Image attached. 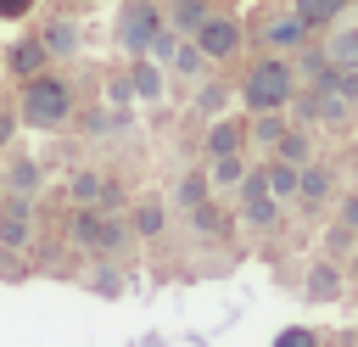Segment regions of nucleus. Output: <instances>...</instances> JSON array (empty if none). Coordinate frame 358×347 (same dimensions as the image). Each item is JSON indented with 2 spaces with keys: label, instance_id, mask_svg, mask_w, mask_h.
Wrapping results in <instances>:
<instances>
[{
  "label": "nucleus",
  "instance_id": "1",
  "mask_svg": "<svg viewBox=\"0 0 358 347\" xmlns=\"http://www.w3.org/2000/svg\"><path fill=\"white\" fill-rule=\"evenodd\" d=\"M291 95H296V67H291L280 50L263 56V62L246 73V84H241V106H246V112H285Z\"/></svg>",
  "mask_w": 358,
  "mask_h": 347
},
{
  "label": "nucleus",
  "instance_id": "2",
  "mask_svg": "<svg viewBox=\"0 0 358 347\" xmlns=\"http://www.w3.org/2000/svg\"><path fill=\"white\" fill-rule=\"evenodd\" d=\"M67 112H73V90H67V78H56V73H34V78H22V123H28V129H62Z\"/></svg>",
  "mask_w": 358,
  "mask_h": 347
},
{
  "label": "nucleus",
  "instance_id": "3",
  "mask_svg": "<svg viewBox=\"0 0 358 347\" xmlns=\"http://www.w3.org/2000/svg\"><path fill=\"white\" fill-rule=\"evenodd\" d=\"M162 28H168V22H162V11H157L151 0H134V6L123 11L117 39H123V50H129V56H145V50H151V39H157Z\"/></svg>",
  "mask_w": 358,
  "mask_h": 347
},
{
  "label": "nucleus",
  "instance_id": "4",
  "mask_svg": "<svg viewBox=\"0 0 358 347\" xmlns=\"http://www.w3.org/2000/svg\"><path fill=\"white\" fill-rule=\"evenodd\" d=\"M190 39L201 45V56H207V62H229V56L241 50V22H235V17H213V11H207V17H201V28H196Z\"/></svg>",
  "mask_w": 358,
  "mask_h": 347
},
{
  "label": "nucleus",
  "instance_id": "5",
  "mask_svg": "<svg viewBox=\"0 0 358 347\" xmlns=\"http://www.w3.org/2000/svg\"><path fill=\"white\" fill-rule=\"evenodd\" d=\"M241 218L252 224V229H274V218H280V201L268 196V185H263V168L252 174H241Z\"/></svg>",
  "mask_w": 358,
  "mask_h": 347
},
{
  "label": "nucleus",
  "instance_id": "6",
  "mask_svg": "<svg viewBox=\"0 0 358 347\" xmlns=\"http://www.w3.org/2000/svg\"><path fill=\"white\" fill-rule=\"evenodd\" d=\"M263 45H268V50H291V56H296V50L308 45V22H302L296 11H291V17H274V22L263 28Z\"/></svg>",
  "mask_w": 358,
  "mask_h": 347
},
{
  "label": "nucleus",
  "instance_id": "7",
  "mask_svg": "<svg viewBox=\"0 0 358 347\" xmlns=\"http://www.w3.org/2000/svg\"><path fill=\"white\" fill-rule=\"evenodd\" d=\"M28 229H34V224H28V196H11V201L0 207V246H11V252L28 246Z\"/></svg>",
  "mask_w": 358,
  "mask_h": 347
},
{
  "label": "nucleus",
  "instance_id": "8",
  "mask_svg": "<svg viewBox=\"0 0 358 347\" xmlns=\"http://www.w3.org/2000/svg\"><path fill=\"white\" fill-rule=\"evenodd\" d=\"M45 62H50L45 39H22V45H11V56H6V67H11L17 78H34V73H45Z\"/></svg>",
  "mask_w": 358,
  "mask_h": 347
},
{
  "label": "nucleus",
  "instance_id": "9",
  "mask_svg": "<svg viewBox=\"0 0 358 347\" xmlns=\"http://www.w3.org/2000/svg\"><path fill=\"white\" fill-rule=\"evenodd\" d=\"M302 112H308V118H319V123H341V118H347V101H341L336 90L313 84V90L302 95Z\"/></svg>",
  "mask_w": 358,
  "mask_h": 347
},
{
  "label": "nucleus",
  "instance_id": "10",
  "mask_svg": "<svg viewBox=\"0 0 358 347\" xmlns=\"http://www.w3.org/2000/svg\"><path fill=\"white\" fill-rule=\"evenodd\" d=\"M129 84H134V95H140V101H157V95H162V62H151V56H134V73H129Z\"/></svg>",
  "mask_w": 358,
  "mask_h": 347
},
{
  "label": "nucleus",
  "instance_id": "11",
  "mask_svg": "<svg viewBox=\"0 0 358 347\" xmlns=\"http://www.w3.org/2000/svg\"><path fill=\"white\" fill-rule=\"evenodd\" d=\"M6 185H11V196H39L45 174H39V162H34V157H17V162L6 168Z\"/></svg>",
  "mask_w": 358,
  "mask_h": 347
},
{
  "label": "nucleus",
  "instance_id": "12",
  "mask_svg": "<svg viewBox=\"0 0 358 347\" xmlns=\"http://www.w3.org/2000/svg\"><path fill=\"white\" fill-rule=\"evenodd\" d=\"M263 185H268V196H274V201H291V196H296V162L274 157V162L263 168Z\"/></svg>",
  "mask_w": 358,
  "mask_h": 347
},
{
  "label": "nucleus",
  "instance_id": "13",
  "mask_svg": "<svg viewBox=\"0 0 358 347\" xmlns=\"http://www.w3.org/2000/svg\"><path fill=\"white\" fill-rule=\"evenodd\" d=\"M296 196H302V201H324V196H330V168H319V162L308 157V162L296 168Z\"/></svg>",
  "mask_w": 358,
  "mask_h": 347
},
{
  "label": "nucleus",
  "instance_id": "14",
  "mask_svg": "<svg viewBox=\"0 0 358 347\" xmlns=\"http://www.w3.org/2000/svg\"><path fill=\"white\" fill-rule=\"evenodd\" d=\"M308 297H313V302L341 297V269H336V263H313V269H308Z\"/></svg>",
  "mask_w": 358,
  "mask_h": 347
},
{
  "label": "nucleus",
  "instance_id": "15",
  "mask_svg": "<svg viewBox=\"0 0 358 347\" xmlns=\"http://www.w3.org/2000/svg\"><path fill=\"white\" fill-rule=\"evenodd\" d=\"M268 151H274V157H285V162H296V168H302V162H308V157H313V140H308V134H302V129H285V134H280V140H274V146H268Z\"/></svg>",
  "mask_w": 358,
  "mask_h": 347
},
{
  "label": "nucleus",
  "instance_id": "16",
  "mask_svg": "<svg viewBox=\"0 0 358 347\" xmlns=\"http://www.w3.org/2000/svg\"><path fill=\"white\" fill-rule=\"evenodd\" d=\"M241 129H246V123H235V118H224V123H213V134H207V157H224V151H241Z\"/></svg>",
  "mask_w": 358,
  "mask_h": 347
},
{
  "label": "nucleus",
  "instance_id": "17",
  "mask_svg": "<svg viewBox=\"0 0 358 347\" xmlns=\"http://www.w3.org/2000/svg\"><path fill=\"white\" fill-rule=\"evenodd\" d=\"M162 224H168L162 201H140V207L129 213V229H134V235H162Z\"/></svg>",
  "mask_w": 358,
  "mask_h": 347
},
{
  "label": "nucleus",
  "instance_id": "18",
  "mask_svg": "<svg viewBox=\"0 0 358 347\" xmlns=\"http://www.w3.org/2000/svg\"><path fill=\"white\" fill-rule=\"evenodd\" d=\"M341 6H347V0H296V17H302L308 28H324V22L341 17Z\"/></svg>",
  "mask_w": 358,
  "mask_h": 347
},
{
  "label": "nucleus",
  "instance_id": "19",
  "mask_svg": "<svg viewBox=\"0 0 358 347\" xmlns=\"http://www.w3.org/2000/svg\"><path fill=\"white\" fill-rule=\"evenodd\" d=\"M45 50L50 56H73L78 50V22H50L45 28Z\"/></svg>",
  "mask_w": 358,
  "mask_h": 347
},
{
  "label": "nucleus",
  "instance_id": "20",
  "mask_svg": "<svg viewBox=\"0 0 358 347\" xmlns=\"http://www.w3.org/2000/svg\"><path fill=\"white\" fill-rule=\"evenodd\" d=\"M241 174H246V157H241V151H224V157H213L207 185H241Z\"/></svg>",
  "mask_w": 358,
  "mask_h": 347
},
{
  "label": "nucleus",
  "instance_id": "21",
  "mask_svg": "<svg viewBox=\"0 0 358 347\" xmlns=\"http://www.w3.org/2000/svg\"><path fill=\"white\" fill-rule=\"evenodd\" d=\"M336 67H358V28H336V39H330V50H324Z\"/></svg>",
  "mask_w": 358,
  "mask_h": 347
},
{
  "label": "nucleus",
  "instance_id": "22",
  "mask_svg": "<svg viewBox=\"0 0 358 347\" xmlns=\"http://www.w3.org/2000/svg\"><path fill=\"white\" fill-rule=\"evenodd\" d=\"M168 62H173V73H185V78H190V73H201V62H207V56H201V45H196V39H179Z\"/></svg>",
  "mask_w": 358,
  "mask_h": 347
},
{
  "label": "nucleus",
  "instance_id": "23",
  "mask_svg": "<svg viewBox=\"0 0 358 347\" xmlns=\"http://www.w3.org/2000/svg\"><path fill=\"white\" fill-rule=\"evenodd\" d=\"M101 190H106V179H101L95 168H84V174H73V201H78V207H90V201H95Z\"/></svg>",
  "mask_w": 358,
  "mask_h": 347
},
{
  "label": "nucleus",
  "instance_id": "24",
  "mask_svg": "<svg viewBox=\"0 0 358 347\" xmlns=\"http://www.w3.org/2000/svg\"><path fill=\"white\" fill-rule=\"evenodd\" d=\"M252 118H257V123H252V140H257V146H274V140L285 134V123H280V112H252Z\"/></svg>",
  "mask_w": 358,
  "mask_h": 347
},
{
  "label": "nucleus",
  "instance_id": "25",
  "mask_svg": "<svg viewBox=\"0 0 358 347\" xmlns=\"http://www.w3.org/2000/svg\"><path fill=\"white\" fill-rule=\"evenodd\" d=\"M73 241H78V246H101V213L84 207V213L73 218Z\"/></svg>",
  "mask_w": 358,
  "mask_h": 347
},
{
  "label": "nucleus",
  "instance_id": "26",
  "mask_svg": "<svg viewBox=\"0 0 358 347\" xmlns=\"http://www.w3.org/2000/svg\"><path fill=\"white\" fill-rule=\"evenodd\" d=\"M201 17H207V6H201V0H173V22H179L185 34H196V28H201Z\"/></svg>",
  "mask_w": 358,
  "mask_h": 347
},
{
  "label": "nucleus",
  "instance_id": "27",
  "mask_svg": "<svg viewBox=\"0 0 358 347\" xmlns=\"http://www.w3.org/2000/svg\"><path fill=\"white\" fill-rule=\"evenodd\" d=\"M179 201H185V207L207 201V179H201V174H185V185H179Z\"/></svg>",
  "mask_w": 358,
  "mask_h": 347
},
{
  "label": "nucleus",
  "instance_id": "28",
  "mask_svg": "<svg viewBox=\"0 0 358 347\" xmlns=\"http://www.w3.org/2000/svg\"><path fill=\"white\" fill-rule=\"evenodd\" d=\"M336 218H341V224H347V229L358 235V190H352V196H341V207H336Z\"/></svg>",
  "mask_w": 358,
  "mask_h": 347
},
{
  "label": "nucleus",
  "instance_id": "29",
  "mask_svg": "<svg viewBox=\"0 0 358 347\" xmlns=\"http://www.w3.org/2000/svg\"><path fill=\"white\" fill-rule=\"evenodd\" d=\"M274 347H319V341H313V330H280Z\"/></svg>",
  "mask_w": 358,
  "mask_h": 347
},
{
  "label": "nucleus",
  "instance_id": "30",
  "mask_svg": "<svg viewBox=\"0 0 358 347\" xmlns=\"http://www.w3.org/2000/svg\"><path fill=\"white\" fill-rule=\"evenodd\" d=\"M11 134H17V112H0V151L11 146Z\"/></svg>",
  "mask_w": 358,
  "mask_h": 347
},
{
  "label": "nucleus",
  "instance_id": "31",
  "mask_svg": "<svg viewBox=\"0 0 358 347\" xmlns=\"http://www.w3.org/2000/svg\"><path fill=\"white\" fill-rule=\"evenodd\" d=\"M106 95H112V101H117V106H123V101H129V95H134V84H129V78H117V84H112V90H106Z\"/></svg>",
  "mask_w": 358,
  "mask_h": 347
},
{
  "label": "nucleus",
  "instance_id": "32",
  "mask_svg": "<svg viewBox=\"0 0 358 347\" xmlns=\"http://www.w3.org/2000/svg\"><path fill=\"white\" fill-rule=\"evenodd\" d=\"M34 0H0V17H17V11H28Z\"/></svg>",
  "mask_w": 358,
  "mask_h": 347
}]
</instances>
